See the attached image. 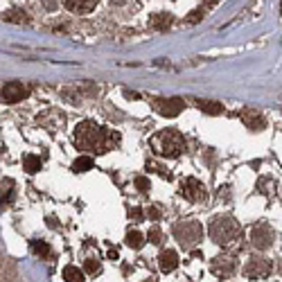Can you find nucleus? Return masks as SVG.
<instances>
[{"instance_id": "1", "label": "nucleus", "mask_w": 282, "mask_h": 282, "mask_svg": "<svg viewBox=\"0 0 282 282\" xmlns=\"http://www.w3.org/2000/svg\"><path fill=\"white\" fill-rule=\"evenodd\" d=\"M75 145L81 151H95V154H106L118 145V135L116 131H108V129L100 127L97 122H81L75 129Z\"/></svg>"}, {"instance_id": "2", "label": "nucleus", "mask_w": 282, "mask_h": 282, "mask_svg": "<svg viewBox=\"0 0 282 282\" xmlns=\"http://www.w3.org/2000/svg\"><path fill=\"white\" fill-rule=\"evenodd\" d=\"M208 235L219 246H231L233 242L242 237V231H239V223L231 215H217L212 217L210 226H208Z\"/></svg>"}, {"instance_id": "3", "label": "nucleus", "mask_w": 282, "mask_h": 282, "mask_svg": "<svg viewBox=\"0 0 282 282\" xmlns=\"http://www.w3.org/2000/svg\"><path fill=\"white\" fill-rule=\"evenodd\" d=\"M154 147L167 158H179L183 151H187V143L176 129H163L154 138Z\"/></svg>"}, {"instance_id": "4", "label": "nucleus", "mask_w": 282, "mask_h": 282, "mask_svg": "<svg viewBox=\"0 0 282 282\" xmlns=\"http://www.w3.org/2000/svg\"><path fill=\"white\" fill-rule=\"evenodd\" d=\"M174 237L181 244V248L185 250H194L203 239V226L199 221H179L174 226Z\"/></svg>"}, {"instance_id": "5", "label": "nucleus", "mask_w": 282, "mask_h": 282, "mask_svg": "<svg viewBox=\"0 0 282 282\" xmlns=\"http://www.w3.org/2000/svg\"><path fill=\"white\" fill-rule=\"evenodd\" d=\"M151 104H154V111L163 118H176L185 108V102L181 97H156Z\"/></svg>"}, {"instance_id": "6", "label": "nucleus", "mask_w": 282, "mask_h": 282, "mask_svg": "<svg viewBox=\"0 0 282 282\" xmlns=\"http://www.w3.org/2000/svg\"><path fill=\"white\" fill-rule=\"evenodd\" d=\"M275 242V233L269 223H255L253 231H250V244L258 250L271 248V244Z\"/></svg>"}, {"instance_id": "7", "label": "nucleus", "mask_w": 282, "mask_h": 282, "mask_svg": "<svg viewBox=\"0 0 282 282\" xmlns=\"http://www.w3.org/2000/svg\"><path fill=\"white\" fill-rule=\"evenodd\" d=\"M269 273H271V262L266 258H260V255H253L244 266V278L248 280H264L269 278Z\"/></svg>"}, {"instance_id": "8", "label": "nucleus", "mask_w": 282, "mask_h": 282, "mask_svg": "<svg viewBox=\"0 0 282 282\" xmlns=\"http://www.w3.org/2000/svg\"><path fill=\"white\" fill-rule=\"evenodd\" d=\"M181 194L185 196L187 201H192V203H201V201L208 199L206 185H203L199 179H194V176H190V179H185L181 183Z\"/></svg>"}, {"instance_id": "9", "label": "nucleus", "mask_w": 282, "mask_h": 282, "mask_svg": "<svg viewBox=\"0 0 282 282\" xmlns=\"http://www.w3.org/2000/svg\"><path fill=\"white\" fill-rule=\"evenodd\" d=\"M210 271L221 280H228L231 275L237 271V262H235L233 255H217L210 262Z\"/></svg>"}, {"instance_id": "10", "label": "nucleus", "mask_w": 282, "mask_h": 282, "mask_svg": "<svg viewBox=\"0 0 282 282\" xmlns=\"http://www.w3.org/2000/svg\"><path fill=\"white\" fill-rule=\"evenodd\" d=\"M27 95H30V88L23 86L20 81H7L3 86V102L5 104H16L20 100H25Z\"/></svg>"}, {"instance_id": "11", "label": "nucleus", "mask_w": 282, "mask_h": 282, "mask_svg": "<svg viewBox=\"0 0 282 282\" xmlns=\"http://www.w3.org/2000/svg\"><path fill=\"white\" fill-rule=\"evenodd\" d=\"M239 118H242V122L246 124L250 131H262L266 127V118L260 111H255V108H244Z\"/></svg>"}, {"instance_id": "12", "label": "nucleus", "mask_w": 282, "mask_h": 282, "mask_svg": "<svg viewBox=\"0 0 282 282\" xmlns=\"http://www.w3.org/2000/svg\"><path fill=\"white\" fill-rule=\"evenodd\" d=\"M66 9H70L72 14H91L97 7L100 0H61Z\"/></svg>"}, {"instance_id": "13", "label": "nucleus", "mask_w": 282, "mask_h": 282, "mask_svg": "<svg viewBox=\"0 0 282 282\" xmlns=\"http://www.w3.org/2000/svg\"><path fill=\"white\" fill-rule=\"evenodd\" d=\"M158 264H160V271H163V273H172V271L179 266V255H176V250H172V248L160 250Z\"/></svg>"}, {"instance_id": "14", "label": "nucleus", "mask_w": 282, "mask_h": 282, "mask_svg": "<svg viewBox=\"0 0 282 282\" xmlns=\"http://www.w3.org/2000/svg\"><path fill=\"white\" fill-rule=\"evenodd\" d=\"M172 23H174V16H172V14H167V12L151 14V18H149V25L154 30H158V32H165V30H170Z\"/></svg>"}, {"instance_id": "15", "label": "nucleus", "mask_w": 282, "mask_h": 282, "mask_svg": "<svg viewBox=\"0 0 282 282\" xmlns=\"http://www.w3.org/2000/svg\"><path fill=\"white\" fill-rule=\"evenodd\" d=\"M196 106H199L206 116H221V113L226 111L223 104L217 102V100H199V102H196Z\"/></svg>"}, {"instance_id": "16", "label": "nucleus", "mask_w": 282, "mask_h": 282, "mask_svg": "<svg viewBox=\"0 0 282 282\" xmlns=\"http://www.w3.org/2000/svg\"><path fill=\"white\" fill-rule=\"evenodd\" d=\"M30 246H32V250H34L36 255H39V258H43V260H50L52 258L50 244L43 242V239H32V244H30Z\"/></svg>"}, {"instance_id": "17", "label": "nucleus", "mask_w": 282, "mask_h": 282, "mask_svg": "<svg viewBox=\"0 0 282 282\" xmlns=\"http://www.w3.org/2000/svg\"><path fill=\"white\" fill-rule=\"evenodd\" d=\"M41 165H43V160H41L39 156H34V154H27L23 158V170L27 172V174H36V172L41 170Z\"/></svg>"}, {"instance_id": "18", "label": "nucleus", "mask_w": 282, "mask_h": 282, "mask_svg": "<svg viewBox=\"0 0 282 282\" xmlns=\"http://www.w3.org/2000/svg\"><path fill=\"white\" fill-rule=\"evenodd\" d=\"M124 242H127V246L129 248H143V244H145V235L143 233H138V231H129L127 233V237H124Z\"/></svg>"}, {"instance_id": "19", "label": "nucleus", "mask_w": 282, "mask_h": 282, "mask_svg": "<svg viewBox=\"0 0 282 282\" xmlns=\"http://www.w3.org/2000/svg\"><path fill=\"white\" fill-rule=\"evenodd\" d=\"M5 20H7V23H20V25H27V23H30V16L23 12V9H12V12L5 14Z\"/></svg>"}, {"instance_id": "20", "label": "nucleus", "mask_w": 282, "mask_h": 282, "mask_svg": "<svg viewBox=\"0 0 282 282\" xmlns=\"http://www.w3.org/2000/svg\"><path fill=\"white\" fill-rule=\"evenodd\" d=\"M61 275H64V280H68V282H81L83 280V271L77 269V266H72V264H68Z\"/></svg>"}, {"instance_id": "21", "label": "nucleus", "mask_w": 282, "mask_h": 282, "mask_svg": "<svg viewBox=\"0 0 282 282\" xmlns=\"http://www.w3.org/2000/svg\"><path fill=\"white\" fill-rule=\"evenodd\" d=\"M14 199V181L3 179V206H9Z\"/></svg>"}, {"instance_id": "22", "label": "nucleus", "mask_w": 282, "mask_h": 282, "mask_svg": "<svg viewBox=\"0 0 282 282\" xmlns=\"http://www.w3.org/2000/svg\"><path fill=\"white\" fill-rule=\"evenodd\" d=\"M93 167V158L91 156H79V158L72 163V172H88Z\"/></svg>"}, {"instance_id": "23", "label": "nucleus", "mask_w": 282, "mask_h": 282, "mask_svg": "<svg viewBox=\"0 0 282 282\" xmlns=\"http://www.w3.org/2000/svg\"><path fill=\"white\" fill-rule=\"evenodd\" d=\"M147 239H149L151 244H160V242H163V231H160L158 226L149 228V233H147Z\"/></svg>"}, {"instance_id": "24", "label": "nucleus", "mask_w": 282, "mask_h": 282, "mask_svg": "<svg viewBox=\"0 0 282 282\" xmlns=\"http://www.w3.org/2000/svg\"><path fill=\"white\" fill-rule=\"evenodd\" d=\"M86 271H88V273H91V275H97V273H100V271H102V264L100 262H97V260H86Z\"/></svg>"}, {"instance_id": "25", "label": "nucleus", "mask_w": 282, "mask_h": 282, "mask_svg": "<svg viewBox=\"0 0 282 282\" xmlns=\"http://www.w3.org/2000/svg\"><path fill=\"white\" fill-rule=\"evenodd\" d=\"M135 187H138V192L147 194L149 187H151V183H149V179H145V176H138V179H135Z\"/></svg>"}, {"instance_id": "26", "label": "nucleus", "mask_w": 282, "mask_h": 282, "mask_svg": "<svg viewBox=\"0 0 282 282\" xmlns=\"http://www.w3.org/2000/svg\"><path fill=\"white\" fill-rule=\"evenodd\" d=\"M201 18H203V7H199V9H196V12H192L190 16L185 18V23H187V25H194V23H199Z\"/></svg>"}, {"instance_id": "27", "label": "nucleus", "mask_w": 282, "mask_h": 282, "mask_svg": "<svg viewBox=\"0 0 282 282\" xmlns=\"http://www.w3.org/2000/svg\"><path fill=\"white\" fill-rule=\"evenodd\" d=\"M129 217H133L135 221H140V219H143V210H140V208H133V210H129Z\"/></svg>"}, {"instance_id": "28", "label": "nucleus", "mask_w": 282, "mask_h": 282, "mask_svg": "<svg viewBox=\"0 0 282 282\" xmlns=\"http://www.w3.org/2000/svg\"><path fill=\"white\" fill-rule=\"evenodd\" d=\"M45 5H48V9H54L57 7V0H45Z\"/></svg>"}, {"instance_id": "29", "label": "nucleus", "mask_w": 282, "mask_h": 282, "mask_svg": "<svg viewBox=\"0 0 282 282\" xmlns=\"http://www.w3.org/2000/svg\"><path fill=\"white\" fill-rule=\"evenodd\" d=\"M149 217H151V219H158L160 212H158V210H149Z\"/></svg>"}, {"instance_id": "30", "label": "nucleus", "mask_w": 282, "mask_h": 282, "mask_svg": "<svg viewBox=\"0 0 282 282\" xmlns=\"http://www.w3.org/2000/svg\"><path fill=\"white\" fill-rule=\"evenodd\" d=\"M111 3H113V5H122L124 0H111Z\"/></svg>"}]
</instances>
